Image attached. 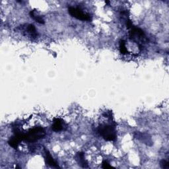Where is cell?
<instances>
[{"instance_id":"ba28073f","label":"cell","mask_w":169,"mask_h":169,"mask_svg":"<svg viewBox=\"0 0 169 169\" xmlns=\"http://www.w3.org/2000/svg\"><path fill=\"white\" fill-rule=\"evenodd\" d=\"M84 156H85L84 153H83V152L78 153L77 158L79 159V164L81 166H82L83 168H87V167H88V165H87V162H86V161L85 159V157Z\"/></svg>"},{"instance_id":"7a4b0ae2","label":"cell","mask_w":169,"mask_h":169,"mask_svg":"<svg viewBox=\"0 0 169 169\" xmlns=\"http://www.w3.org/2000/svg\"><path fill=\"white\" fill-rule=\"evenodd\" d=\"M98 132L106 141H114L116 139V132L110 125H101L98 128Z\"/></svg>"},{"instance_id":"9c48e42d","label":"cell","mask_w":169,"mask_h":169,"mask_svg":"<svg viewBox=\"0 0 169 169\" xmlns=\"http://www.w3.org/2000/svg\"><path fill=\"white\" fill-rule=\"evenodd\" d=\"M30 15L32 19H34L37 22V23H40V24H45V21H44L43 18L41 17V16L35 15V11H31V12H30Z\"/></svg>"},{"instance_id":"6da1fadb","label":"cell","mask_w":169,"mask_h":169,"mask_svg":"<svg viewBox=\"0 0 169 169\" xmlns=\"http://www.w3.org/2000/svg\"><path fill=\"white\" fill-rule=\"evenodd\" d=\"M46 135L45 129L42 127H35L24 134V140L27 142H35Z\"/></svg>"},{"instance_id":"8992f818","label":"cell","mask_w":169,"mask_h":169,"mask_svg":"<svg viewBox=\"0 0 169 169\" xmlns=\"http://www.w3.org/2000/svg\"><path fill=\"white\" fill-rule=\"evenodd\" d=\"M45 153H46V162L47 163V165L49 166L52 167H56V168H59V166L58 165V163L54 161V159L52 158V155H50V152H49L48 150L45 149Z\"/></svg>"},{"instance_id":"5b68a950","label":"cell","mask_w":169,"mask_h":169,"mask_svg":"<svg viewBox=\"0 0 169 169\" xmlns=\"http://www.w3.org/2000/svg\"><path fill=\"white\" fill-rule=\"evenodd\" d=\"M23 140H24V134L20 132H17L15 133V135L13 137L11 138L8 141V143L13 148L17 149L19 143Z\"/></svg>"},{"instance_id":"52a82bcc","label":"cell","mask_w":169,"mask_h":169,"mask_svg":"<svg viewBox=\"0 0 169 169\" xmlns=\"http://www.w3.org/2000/svg\"><path fill=\"white\" fill-rule=\"evenodd\" d=\"M52 129L54 132H60L63 129L62 120L59 118H55L54 120V124L52 125Z\"/></svg>"},{"instance_id":"3957f363","label":"cell","mask_w":169,"mask_h":169,"mask_svg":"<svg viewBox=\"0 0 169 169\" xmlns=\"http://www.w3.org/2000/svg\"><path fill=\"white\" fill-rule=\"evenodd\" d=\"M68 12L73 17H75L79 20L87 21L91 20L90 15L83 12L81 9L73 7H68Z\"/></svg>"},{"instance_id":"30bf717a","label":"cell","mask_w":169,"mask_h":169,"mask_svg":"<svg viewBox=\"0 0 169 169\" xmlns=\"http://www.w3.org/2000/svg\"><path fill=\"white\" fill-rule=\"evenodd\" d=\"M120 50L122 54H128V50L125 45V41L124 40H120Z\"/></svg>"},{"instance_id":"8fae6325","label":"cell","mask_w":169,"mask_h":169,"mask_svg":"<svg viewBox=\"0 0 169 169\" xmlns=\"http://www.w3.org/2000/svg\"><path fill=\"white\" fill-rule=\"evenodd\" d=\"M161 166L162 168H165V169H168L169 167V165H168V162L166 160H162L161 161Z\"/></svg>"},{"instance_id":"7c38bea8","label":"cell","mask_w":169,"mask_h":169,"mask_svg":"<svg viewBox=\"0 0 169 169\" xmlns=\"http://www.w3.org/2000/svg\"><path fill=\"white\" fill-rule=\"evenodd\" d=\"M102 167L103 168H106H106H111L112 167H111L110 165H109L108 163L106 161H104L102 162Z\"/></svg>"},{"instance_id":"277c9868","label":"cell","mask_w":169,"mask_h":169,"mask_svg":"<svg viewBox=\"0 0 169 169\" xmlns=\"http://www.w3.org/2000/svg\"><path fill=\"white\" fill-rule=\"evenodd\" d=\"M129 32V38L134 42H139L140 40H143L145 39L144 32L139 28H137L134 26L131 27Z\"/></svg>"}]
</instances>
